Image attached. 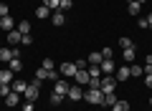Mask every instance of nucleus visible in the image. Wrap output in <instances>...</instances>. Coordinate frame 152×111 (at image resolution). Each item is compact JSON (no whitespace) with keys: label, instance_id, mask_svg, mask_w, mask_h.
Returning <instances> with one entry per match:
<instances>
[{"label":"nucleus","instance_id":"72a5a7b5","mask_svg":"<svg viewBox=\"0 0 152 111\" xmlns=\"http://www.w3.org/2000/svg\"><path fill=\"white\" fill-rule=\"evenodd\" d=\"M41 66H43V68H48V71H53V61H51V58H46Z\"/></svg>","mask_w":152,"mask_h":111},{"label":"nucleus","instance_id":"4c0bfd02","mask_svg":"<svg viewBox=\"0 0 152 111\" xmlns=\"http://www.w3.org/2000/svg\"><path fill=\"white\" fill-rule=\"evenodd\" d=\"M23 111H33V101H26L23 104Z\"/></svg>","mask_w":152,"mask_h":111},{"label":"nucleus","instance_id":"1a4fd4ad","mask_svg":"<svg viewBox=\"0 0 152 111\" xmlns=\"http://www.w3.org/2000/svg\"><path fill=\"white\" fill-rule=\"evenodd\" d=\"M46 78H56V71H48V68H41L36 71V81H46Z\"/></svg>","mask_w":152,"mask_h":111},{"label":"nucleus","instance_id":"20e7f679","mask_svg":"<svg viewBox=\"0 0 152 111\" xmlns=\"http://www.w3.org/2000/svg\"><path fill=\"white\" fill-rule=\"evenodd\" d=\"M38 94H41V89H38V81H33V83H28V89H26V101H36L38 99Z\"/></svg>","mask_w":152,"mask_h":111},{"label":"nucleus","instance_id":"4468645a","mask_svg":"<svg viewBox=\"0 0 152 111\" xmlns=\"http://www.w3.org/2000/svg\"><path fill=\"white\" fill-rule=\"evenodd\" d=\"M10 89L15 91V94H26L28 83H26V81H20V78H15V81H13V83H10Z\"/></svg>","mask_w":152,"mask_h":111},{"label":"nucleus","instance_id":"c03bdc74","mask_svg":"<svg viewBox=\"0 0 152 111\" xmlns=\"http://www.w3.org/2000/svg\"><path fill=\"white\" fill-rule=\"evenodd\" d=\"M127 3H134V0H127Z\"/></svg>","mask_w":152,"mask_h":111},{"label":"nucleus","instance_id":"473e14b6","mask_svg":"<svg viewBox=\"0 0 152 111\" xmlns=\"http://www.w3.org/2000/svg\"><path fill=\"white\" fill-rule=\"evenodd\" d=\"M137 25H140L142 30H147V28H150V25H147V18H140V20H137Z\"/></svg>","mask_w":152,"mask_h":111},{"label":"nucleus","instance_id":"6e6552de","mask_svg":"<svg viewBox=\"0 0 152 111\" xmlns=\"http://www.w3.org/2000/svg\"><path fill=\"white\" fill-rule=\"evenodd\" d=\"M13 28H15V23H13L10 15H3V18H0V30H3V33H10Z\"/></svg>","mask_w":152,"mask_h":111},{"label":"nucleus","instance_id":"79ce46f5","mask_svg":"<svg viewBox=\"0 0 152 111\" xmlns=\"http://www.w3.org/2000/svg\"><path fill=\"white\" fill-rule=\"evenodd\" d=\"M137 3H140V5H142V3H147V0H137Z\"/></svg>","mask_w":152,"mask_h":111},{"label":"nucleus","instance_id":"58836bf2","mask_svg":"<svg viewBox=\"0 0 152 111\" xmlns=\"http://www.w3.org/2000/svg\"><path fill=\"white\" fill-rule=\"evenodd\" d=\"M145 86H147V89H152V76H145Z\"/></svg>","mask_w":152,"mask_h":111},{"label":"nucleus","instance_id":"c85d7f7f","mask_svg":"<svg viewBox=\"0 0 152 111\" xmlns=\"http://www.w3.org/2000/svg\"><path fill=\"white\" fill-rule=\"evenodd\" d=\"M119 46H122V48H132L134 43H132V38H127V36H124V38H119Z\"/></svg>","mask_w":152,"mask_h":111},{"label":"nucleus","instance_id":"412c9836","mask_svg":"<svg viewBox=\"0 0 152 111\" xmlns=\"http://www.w3.org/2000/svg\"><path fill=\"white\" fill-rule=\"evenodd\" d=\"M112 111H129V101H122V99H117V104L112 106Z\"/></svg>","mask_w":152,"mask_h":111},{"label":"nucleus","instance_id":"4be33fe9","mask_svg":"<svg viewBox=\"0 0 152 111\" xmlns=\"http://www.w3.org/2000/svg\"><path fill=\"white\" fill-rule=\"evenodd\" d=\"M127 10H129V15H140L142 5H140V3H137V0H134V3H127Z\"/></svg>","mask_w":152,"mask_h":111},{"label":"nucleus","instance_id":"9d476101","mask_svg":"<svg viewBox=\"0 0 152 111\" xmlns=\"http://www.w3.org/2000/svg\"><path fill=\"white\" fill-rule=\"evenodd\" d=\"M53 94H58V96H66V94H69V81L58 78V81H56V86H53Z\"/></svg>","mask_w":152,"mask_h":111},{"label":"nucleus","instance_id":"37998d69","mask_svg":"<svg viewBox=\"0 0 152 111\" xmlns=\"http://www.w3.org/2000/svg\"><path fill=\"white\" fill-rule=\"evenodd\" d=\"M150 106H152V96H150Z\"/></svg>","mask_w":152,"mask_h":111},{"label":"nucleus","instance_id":"393cba45","mask_svg":"<svg viewBox=\"0 0 152 111\" xmlns=\"http://www.w3.org/2000/svg\"><path fill=\"white\" fill-rule=\"evenodd\" d=\"M117 104V94H104V104L102 106H114Z\"/></svg>","mask_w":152,"mask_h":111},{"label":"nucleus","instance_id":"9b49d317","mask_svg":"<svg viewBox=\"0 0 152 111\" xmlns=\"http://www.w3.org/2000/svg\"><path fill=\"white\" fill-rule=\"evenodd\" d=\"M74 78H76V83H79V86L89 83V68H79V71H76V76H74Z\"/></svg>","mask_w":152,"mask_h":111},{"label":"nucleus","instance_id":"bb28decb","mask_svg":"<svg viewBox=\"0 0 152 111\" xmlns=\"http://www.w3.org/2000/svg\"><path fill=\"white\" fill-rule=\"evenodd\" d=\"M142 73H145V71H142L140 63H132V66H129V76H142Z\"/></svg>","mask_w":152,"mask_h":111},{"label":"nucleus","instance_id":"f257e3e1","mask_svg":"<svg viewBox=\"0 0 152 111\" xmlns=\"http://www.w3.org/2000/svg\"><path fill=\"white\" fill-rule=\"evenodd\" d=\"M84 101H89V104H94V106H102V104H104L102 89H89V91H84Z\"/></svg>","mask_w":152,"mask_h":111},{"label":"nucleus","instance_id":"a19ab883","mask_svg":"<svg viewBox=\"0 0 152 111\" xmlns=\"http://www.w3.org/2000/svg\"><path fill=\"white\" fill-rule=\"evenodd\" d=\"M147 63H152V53H150V56H147Z\"/></svg>","mask_w":152,"mask_h":111},{"label":"nucleus","instance_id":"2f4dec72","mask_svg":"<svg viewBox=\"0 0 152 111\" xmlns=\"http://www.w3.org/2000/svg\"><path fill=\"white\" fill-rule=\"evenodd\" d=\"M3 15H10V8H8L5 3H0V18H3Z\"/></svg>","mask_w":152,"mask_h":111},{"label":"nucleus","instance_id":"c756f323","mask_svg":"<svg viewBox=\"0 0 152 111\" xmlns=\"http://www.w3.org/2000/svg\"><path fill=\"white\" fill-rule=\"evenodd\" d=\"M10 83H0V96H8V94H10Z\"/></svg>","mask_w":152,"mask_h":111},{"label":"nucleus","instance_id":"0eeeda50","mask_svg":"<svg viewBox=\"0 0 152 111\" xmlns=\"http://www.w3.org/2000/svg\"><path fill=\"white\" fill-rule=\"evenodd\" d=\"M99 68H102V76H112L114 73V61L112 58H104L102 63H99Z\"/></svg>","mask_w":152,"mask_h":111},{"label":"nucleus","instance_id":"6ab92c4d","mask_svg":"<svg viewBox=\"0 0 152 111\" xmlns=\"http://www.w3.org/2000/svg\"><path fill=\"white\" fill-rule=\"evenodd\" d=\"M122 58H124L127 63H132V61L137 58V48H134V46H132V48H124V56H122Z\"/></svg>","mask_w":152,"mask_h":111},{"label":"nucleus","instance_id":"2eb2a0df","mask_svg":"<svg viewBox=\"0 0 152 111\" xmlns=\"http://www.w3.org/2000/svg\"><path fill=\"white\" fill-rule=\"evenodd\" d=\"M5 104L10 106V109H13V106H18V104H20V94H15V91H10V94L5 96Z\"/></svg>","mask_w":152,"mask_h":111},{"label":"nucleus","instance_id":"b1692460","mask_svg":"<svg viewBox=\"0 0 152 111\" xmlns=\"http://www.w3.org/2000/svg\"><path fill=\"white\" fill-rule=\"evenodd\" d=\"M48 15H51V10L46 5H38L36 8V18H48Z\"/></svg>","mask_w":152,"mask_h":111},{"label":"nucleus","instance_id":"a211bd4d","mask_svg":"<svg viewBox=\"0 0 152 111\" xmlns=\"http://www.w3.org/2000/svg\"><path fill=\"white\" fill-rule=\"evenodd\" d=\"M13 71L10 68H5V71H0V83H13Z\"/></svg>","mask_w":152,"mask_h":111},{"label":"nucleus","instance_id":"7ed1b4c3","mask_svg":"<svg viewBox=\"0 0 152 111\" xmlns=\"http://www.w3.org/2000/svg\"><path fill=\"white\" fill-rule=\"evenodd\" d=\"M15 56H20L18 48H10V46H8V48H0V61H3V63H10Z\"/></svg>","mask_w":152,"mask_h":111},{"label":"nucleus","instance_id":"dca6fc26","mask_svg":"<svg viewBox=\"0 0 152 111\" xmlns=\"http://www.w3.org/2000/svg\"><path fill=\"white\" fill-rule=\"evenodd\" d=\"M102 61H104L102 53H89V56H86V63H89V66H99Z\"/></svg>","mask_w":152,"mask_h":111},{"label":"nucleus","instance_id":"cd10ccee","mask_svg":"<svg viewBox=\"0 0 152 111\" xmlns=\"http://www.w3.org/2000/svg\"><path fill=\"white\" fill-rule=\"evenodd\" d=\"M71 5H74V0H61V8H58V10H61V13H69Z\"/></svg>","mask_w":152,"mask_h":111},{"label":"nucleus","instance_id":"423d86ee","mask_svg":"<svg viewBox=\"0 0 152 111\" xmlns=\"http://www.w3.org/2000/svg\"><path fill=\"white\" fill-rule=\"evenodd\" d=\"M66 96H69L71 101H81L84 99V91H81V86L76 83V86H69V94H66Z\"/></svg>","mask_w":152,"mask_h":111},{"label":"nucleus","instance_id":"f03ea898","mask_svg":"<svg viewBox=\"0 0 152 111\" xmlns=\"http://www.w3.org/2000/svg\"><path fill=\"white\" fill-rule=\"evenodd\" d=\"M99 89H102V94H117V81H114V76H102Z\"/></svg>","mask_w":152,"mask_h":111},{"label":"nucleus","instance_id":"f3484780","mask_svg":"<svg viewBox=\"0 0 152 111\" xmlns=\"http://www.w3.org/2000/svg\"><path fill=\"white\" fill-rule=\"evenodd\" d=\"M8 68H10V71H13V73H20V71H23V61H20V58H18V56H15V58H13V61H10V63H8Z\"/></svg>","mask_w":152,"mask_h":111},{"label":"nucleus","instance_id":"aec40b11","mask_svg":"<svg viewBox=\"0 0 152 111\" xmlns=\"http://www.w3.org/2000/svg\"><path fill=\"white\" fill-rule=\"evenodd\" d=\"M129 78V66H119L117 68V81H127Z\"/></svg>","mask_w":152,"mask_h":111},{"label":"nucleus","instance_id":"f704fd0d","mask_svg":"<svg viewBox=\"0 0 152 111\" xmlns=\"http://www.w3.org/2000/svg\"><path fill=\"white\" fill-rule=\"evenodd\" d=\"M99 83H102V78H89V86L91 89H99Z\"/></svg>","mask_w":152,"mask_h":111},{"label":"nucleus","instance_id":"ddd939ff","mask_svg":"<svg viewBox=\"0 0 152 111\" xmlns=\"http://www.w3.org/2000/svg\"><path fill=\"white\" fill-rule=\"evenodd\" d=\"M76 63H69V61H66V63H61V73L64 76H76Z\"/></svg>","mask_w":152,"mask_h":111},{"label":"nucleus","instance_id":"a878e982","mask_svg":"<svg viewBox=\"0 0 152 111\" xmlns=\"http://www.w3.org/2000/svg\"><path fill=\"white\" fill-rule=\"evenodd\" d=\"M43 5L48 8V10H58V8H61V0H43Z\"/></svg>","mask_w":152,"mask_h":111},{"label":"nucleus","instance_id":"e433bc0d","mask_svg":"<svg viewBox=\"0 0 152 111\" xmlns=\"http://www.w3.org/2000/svg\"><path fill=\"white\" fill-rule=\"evenodd\" d=\"M112 53H114L112 48H104V51H102V56H104V58H112Z\"/></svg>","mask_w":152,"mask_h":111},{"label":"nucleus","instance_id":"f8f14e48","mask_svg":"<svg viewBox=\"0 0 152 111\" xmlns=\"http://www.w3.org/2000/svg\"><path fill=\"white\" fill-rule=\"evenodd\" d=\"M51 20H53V25H56V28H61V25L66 23V13H61V10H53V13H51Z\"/></svg>","mask_w":152,"mask_h":111},{"label":"nucleus","instance_id":"5701e85b","mask_svg":"<svg viewBox=\"0 0 152 111\" xmlns=\"http://www.w3.org/2000/svg\"><path fill=\"white\" fill-rule=\"evenodd\" d=\"M18 30H20L23 36H31V23H28V20H20V23H18Z\"/></svg>","mask_w":152,"mask_h":111},{"label":"nucleus","instance_id":"ea45409f","mask_svg":"<svg viewBox=\"0 0 152 111\" xmlns=\"http://www.w3.org/2000/svg\"><path fill=\"white\" fill-rule=\"evenodd\" d=\"M147 25L152 28V13H150V15H147Z\"/></svg>","mask_w":152,"mask_h":111},{"label":"nucleus","instance_id":"39448f33","mask_svg":"<svg viewBox=\"0 0 152 111\" xmlns=\"http://www.w3.org/2000/svg\"><path fill=\"white\" fill-rule=\"evenodd\" d=\"M5 36H8V46H10V48H15L18 43L23 41V33L18 30V28H13V30H10V33H5Z\"/></svg>","mask_w":152,"mask_h":111},{"label":"nucleus","instance_id":"c9c22d12","mask_svg":"<svg viewBox=\"0 0 152 111\" xmlns=\"http://www.w3.org/2000/svg\"><path fill=\"white\" fill-rule=\"evenodd\" d=\"M20 43H23V46H31V43H33V36H23Z\"/></svg>","mask_w":152,"mask_h":111},{"label":"nucleus","instance_id":"7c9ffc66","mask_svg":"<svg viewBox=\"0 0 152 111\" xmlns=\"http://www.w3.org/2000/svg\"><path fill=\"white\" fill-rule=\"evenodd\" d=\"M66 99V96H58V94H51V104H53V106H58L61 104V101H64Z\"/></svg>","mask_w":152,"mask_h":111}]
</instances>
